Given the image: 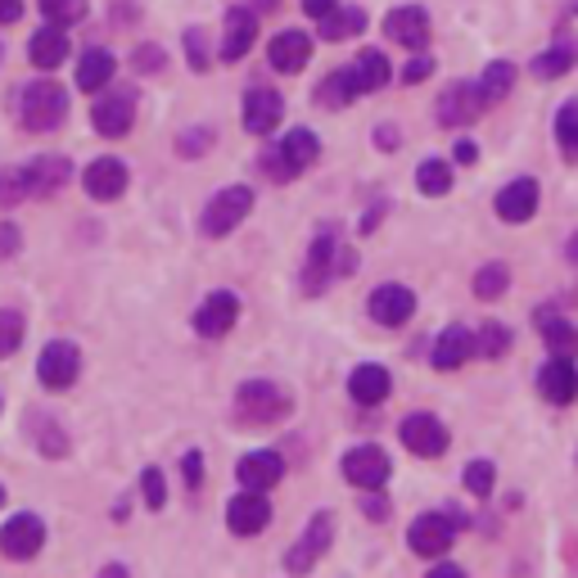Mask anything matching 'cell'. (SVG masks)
<instances>
[{"label":"cell","instance_id":"cell-39","mask_svg":"<svg viewBox=\"0 0 578 578\" xmlns=\"http://www.w3.org/2000/svg\"><path fill=\"white\" fill-rule=\"evenodd\" d=\"M511 290V271H506V262H489V267H479L475 271V294L489 303V298H502Z\"/></svg>","mask_w":578,"mask_h":578},{"label":"cell","instance_id":"cell-26","mask_svg":"<svg viewBox=\"0 0 578 578\" xmlns=\"http://www.w3.org/2000/svg\"><path fill=\"white\" fill-rule=\"evenodd\" d=\"M389 59H384V50H361L353 64H348V77H353V90L357 96H371V90H380V86H389Z\"/></svg>","mask_w":578,"mask_h":578},{"label":"cell","instance_id":"cell-21","mask_svg":"<svg viewBox=\"0 0 578 578\" xmlns=\"http://www.w3.org/2000/svg\"><path fill=\"white\" fill-rule=\"evenodd\" d=\"M90 123H96V132L100 136H127L132 132V123H136V104H132V96H104V100H96V109H90Z\"/></svg>","mask_w":578,"mask_h":578},{"label":"cell","instance_id":"cell-10","mask_svg":"<svg viewBox=\"0 0 578 578\" xmlns=\"http://www.w3.org/2000/svg\"><path fill=\"white\" fill-rule=\"evenodd\" d=\"M41 542H46V525L37 515H14V520L0 529V552L10 561H33L41 552Z\"/></svg>","mask_w":578,"mask_h":578},{"label":"cell","instance_id":"cell-40","mask_svg":"<svg viewBox=\"0 0 578 578\" xmlns=\"http://www.w3.org/2000/svg\"><path fill=\"white\" fill-rule=\"evenodd\" d=\"M41 14L59 27H73L86 19V0H41Z\"/></svg>","mask_w":578,"mask_h":578},{"label":"cell","instance_id":"cell-12","mask_svg":"<svg viewBox=\"0 0 578 578\" xmlns=\"http://www.w3.org/2000/svg\"><path fill=\"white\" fill-rule=\"evenodd\" d=\"M330 533H334V515H325V511L312 515V520H308V533H303V542L285 556V569H290V574H308V569L317 565V556L330 546Z\"/></svg>","mask_w":578,"mask_h":578},{"label":"cell","instance_id":"cell-3","mask_svg":"<svg viewBox=\"0 0 578 578\" xmlns=\"http://www.w3.org/2000/svg\"><path fill=\"white\" fill-rule=\"evenodd\" d=\"M235 411H239V420L271 425V420H281L290 411V393L281 384H271V380H249L235 393Z\"/></svg>","mask_w":578,"mask_h":578},{"label":"cell","instance_id":"cell-2","mask_svg":"<svg viewBox=\"0 0 578 578\" xmlns=\"http://www.w3.org/2000/svg\"><path fill=\"white\" fill-rule=\"evenodd\" d=\"M317 155H321V145H317V136L308 132V127H294L271 155H262V168L276 176V181H290V176H298L303 168H312L317 163Z\"/></svg>","mask_w":578,"mask_h":578},{"label":"cell","instance_id":"cell-37","mask_svg":"<svg viewBox=\"0 0 578 578\" xmlns=\"http://www.w3.org/2000/svg\"><path fill=\"white\" fill-rule=\"evenodd\" d=\"M475 353H479V357H489V361L506 357V353H511V330H506L502 321H483L479 334H475Z\"/></svg>","mask_w":578,"mask_h":578},{"label":"cell","instance_id":"cell-28","mask_svg":"<svg viewBox=\"0 0 578 578\" xmlns=\"http://www.w3.org/2000/svg\"><path fill=\"white\" fill-rule=\"evenodd\" d=\"M389 389H393V380H389L384 367H357L348 376V393H353V403H361V407H380L389 398Z\"/></svg>","mask_w":578,"mask_h":578},{"label":"cell","instance_id":"cell-59","mask_svg":"<svg viewBox=\"0 0 578 578\" xmlns=\"http://www.w3.org/2000/svg\"><path fill=\"white\" fill-rule=\"evenodd\" d=\"M574 10H578V0H574Z\"/></svg>","mask_w":578,"mask_h":578},{"label":"cell","instance_id":"cell-17","mask_svg":"<svg viewBox=\"0 0 578 578\" xmlns=\"http://www.w3.org/2000/svg\"><path fill=\"white\" fill-rule=\"evenodd\" d=\"M235 317H239V298L218 290L212 298H204V308L195 312V330L204 334V340H222V334L235 325Z\"/></svg>","mask_w":578,"mask_h":578},{"label":"cell","instance_id":"cell-7","mask_svg":"<svg viewBox=\"0 0 578 578\" xmlns=\"http://www.w3.org/2000/svg\"><path fill=\"white\" fill-rule=\"evenodd\" d=\"M403 447L407 452H416V456H425V462H430V456H443L447 452V425L439 420V416H430V411H416V416H407L403 420Z\"/></svg>","mask_w":578,"mask_h":578},{"label":"cell","instance_id":"cell-29","mask_svg":"<svg viewBox=\"0 0 578 578\" xmlns=\"http://www.w3.org/2000/svg\"><path fill=\"white\" fill-rule=\"evenodd\" d=\"M27 59H33L37 69H59L69 59V37H64V27L50 23L41 27V33L33 37V46H27Z\"/></svg>","mask_w":578,"mask_h":578},{"label":"cell","instance_id":"cell-20","mask_svg":"<svg viewBox=\"0 0 578 578\" xmlns=\"http://www.w3.org/2000/svg\"><path fill=\"white\" fill-rule=\"evenodd\" d=\"M82 186H86V195H90V199H100V204L123 199V190H127V168L118 163V159H96V163L86 168Z\"/></svg>","mask_w":578,"mask_h":578},{"label":"cell","instance_id":"cell-54","mask_svg":"<svg viewBox=\"0 0 578 578\" xmlns=\"http://www.w3.org/2000/svg\"><path fill=\"white\" fill-rule=\"evenodd\" d=\"M475 159H479L475 140H456V163H475Z\"/></svg>","mask_w":578,"mask_h":578},{"label":"cell","instance_id":"cell-8","mask_svg":"<svg viewBox=\"0 0 578 578\" xmlns=\"http://www.w3.org/2000/svg\"><path fill=\"white\" fill-rule=\"evenodd\" d=\"M37 376H41L46 389H69L82 376V353H77V344H64V340L46 344L41 357H37Z\"/></svg>","mask_w":578,"mask_h":578},{"label":"cell","instance_id":"cell-30","mask_svg":"<svg viewBox=\"0 0 578 578\" xmlns=\"http://www.w3.org/2000/svg\"><path fill=\"white\" fill-rule=\"evenodd\" d=\"M321 23V37L325 41H353V37H361L367 33V14H361L357 5H334L325 19H317Z\"/></svg>","mask_w":578,"mask_h":578},{"label":"cell","instance_id":"cell-5","mask_svg":"<svg viewBox=\"0 0 578 578\" xmlns=\"http://www.w3.org/2000/svg\"><path fill=\"white\" fill-rule=\"evenodd\" d=\"M389 470H393L389 452L376 447V443H361V447H353V452L344 456V479L353 483V489H361V493L384 489V483H389Z\"/></svg>","mask_w":578,"mask_h":578},{"label":"cell","instance_id":"cell-14","mask_svg":"<svg viewBox=\"0 0 578 578\" xmlns=\"http://www.w3.org/2000/svg\"><path fill=\"white\" fill-rule=\"evenodd\" d=\"M538 393L552 407H569L578 398V371H574V357H552L538 376Z\"/></svg>","mask_w":578,"mask_h":578},{"label":"cell","instance_id":"cell-33","mask_svg":"<svg viewBox=\"0 0 578 578\" xmlns=\"http://www.w3.org/2000/svg\"><path fill=\"white\" fill-rule=\"evenodd\" d=\"M113 69H118V59L109 50H86L82 64H77V86L82 90H104L113 82Z\"/></svg>","mask_w":578,"mask_h":578},{"label":"cell","instance_id":"cell-16","mask_svg":"<svg viewBox=\"0 0 578 578\" xmlns=\"http://www.w3.org/2000/svg\"><path fill=\"white\" fill-rule=\"evenodd\" d=\"M371 317L380 321V325H407L411 317H416V294L407 290V285H380L376 294H371Z\"/></svg>","mask_w":578,"mask_h":578},{"label":"cell","instance_id":"cell-18","mask_svg":"<svg viewBox=\"0 0 578 578\" xmlns=\"http://www.w3.org/2000/svg\"><path fill=\"white\" fill-rule=\"evenodd\" d=\"M267 59H271V69H276V73H298L312 59V37L298 33V27L276 33V37H271V46H267Z\"/></svg>","mask_w":578,"mask_h":578},{"label":"cell","instance_id":"cell-4","mask_svg":"<svg viewBox=\"0 0 578 578\" xmlns=\"http://www.w3.org/2000/svg\"><path fill=\"white\" fill-rule=\"evenodd\" d=\"M254 212V190L249 186H231V190H222L218 199H208V208H204V222H199V231L204 235H231L239 222H245Z\"/></svg>","mask_w":578,"mask_h":578},{"label":"cell","instance_id":"cell-51","mask_svg":"<svg viewBox=\"0 0 578 578\" xmlns=\"http://www.w3.org/2000/svg\"><path fill=\"white\" fill-rule=\"evenodd\" d=\"M204 140H208V132H186L176 140V149H181V155H204Z\"/></svg>","mask_w":578,"mask_h":578},{"label":"cell","instance_id":"cell-36","mask_svg":"<svg viewBox=\"0 0 578 578\" xmlns=\"http://www.w3.org/2000/svg\"><path fill=\"white\" fill-rule=\"evenodd\" d=\"M416 186H420V195H430V199L447 195V190H452V163H443V159H425V163L416 168Z\"/></svg>","mask_w":578,"mask_h":578},{"label":"cell","instance_id":"cell-45","mask_svg":"<svg viewBox=\"0 0 578 578\" xmlns=\"http://www.w3.org/2000/svg\"><path fill=\"white\" fill-rule=\"evenodd\" d=\"M132 64H136L140 73H155V69H163V50H159V46H136Z\"/></svg>","mask_w":578,"mask_h":578},{"label":"cell","instance_id":"cell-46","mask_svg":"<svg viewBox=\"0 0 578 578\" xmlns=\"http://www.w3.org/2000/svg\"><path fill=\"white\" fill-rule=\"evenodd\" d=\"M23 249V235L14 222H0V258H14Z\"/></svg>","mask_w":578,"mask_h":578},{"label":"cell","instance_id":"cell-41","mask_svg":"<svg viewBox=\"0 0 578 578\" xmlns=\"http://www.w3.org/2000/svg\"><path fill=\"white\" fill-rule=\"evenodd\" d=\"M493 483H497L493 462H470V466H466V489H470L475 497H489V493H493Z\"/></svg>","mask_w":578,"mask_h":578},{"label":"cell","instance_id":"cell-34","mask_svg":"<svg viewBox=\"0 0 578 578\" xmlns=\"http://www.w3.org/2000/svg\"><path fill=\"white\" fill-rule=\"evenodd\" d=\"M542 340L552 348V357H578V325H569L565 317H538Z\"/></svg>","mask_w":578,"mask_h":578},{"label":"cell","instance_id":"cell-19","mask_svg":"<svg viewBox=\"0 0 578 578\" xmlns=\"http://www.w3.org/2000/svg\"><path fill=\"white\" fill-rule=\"evenodd\" d=\"M281 96L271 86H254L249 96H245V132L254 136H267V132H276L281 127Z\"/></svg>","mask_w":578,"mask_h":578},{"label":"cell","instance_id":"cell-48","mask_svg":"<svg viewBox=\"0 0 578 578\" xmlns=\"http://www.w3.org/2000/svg\"><path fill=\"white\" fill-rule=\"evenodd\" d=\"M186 46H190V64H195V73H204V69H208V54H204V33H199V27H190V33H186Z\"/></svg>","mask_w":578,"mask_h":578},{"label":"cell","instance_id":"cell-11","mask_svg":"<svg viewBox=\"0 0 578 578\" xmlns=\"http://www.w3.org/2000/svg\"><path fill=\"white\" fill-rule=\"evenodd\" d=\"M538 181L533 176H515V181H506L502 186V195H497V218L502 222H511V226H520V222H529L533 212H538Z\"/></svg>","mask_w":578,"mask_h":578},{"label":"cell","instance_id":"cell-27","mask_svg":"<svg viewBox=\"0 0 578 578\" xmlns=\"http://www.w3.org/2000/svg\"><path fill=\"white\" fill-rule=\"evenodd\" d=\"M334 258H340V245H334V235H317L312 239V254H308V271H303V290L308 294H321L330 271H334Z\"/></svg>","mask_w":578,"mask_h":578},{"label":"cell","instance_id":"cell-1","mask_svg":"<svg viewBox=\"0 0 578 578\" xmlns=\"http://www.w3.org/2000/svg\"><path fill=\"white\" fill-rule=\"evenodd\" d=\"M64 113H69V90H64V86H54V82H33V86H23V96H19V118H23L27 132H54L59 123H64Z\"/></svg>","mask_w":578,"mask_h":578},{"label":"cell","instance_id":"cell-15","mask_svg":"<svg viewBox=\"0 0 578 578\" xmlns=\"http://www.w3.org/2000/svg\"><path fill=\"white\" fill-rule=\"evenodd\" d=\"M23 181H27V195H37V199L59 195V190H64L69 181H73V163L46 155V159H37V163H27V168H23Z\"/></svg>","mask_w":578,"mask_h":578},{"label":"cell","instance_id":"cell-23","mask_svg":"<svg viewBox=\"0 0 578 578\" xmlns=\"http://www.w3.org/2000/svg\"><path fill=\"white\" fill-rule=\"evenodd\" d=\"M235 475H239V483H245V489H258V493H267L271 483H281V475H285V462H281L276 452H249V456H239Z\"/></svg>","mask_w":578,"mask_h":578},{"label":"cell","instance_id":"cell-6","mask_svg":"<svg viewBox=\"0 0 578 578\" xmlns=\"http://www.w3.org/2000/svg\"><path fill=\"white\" fill-rule=\"evenodd\" d=\"M456 538V520L447 511H430V515H420V520H411L407 529V542H411V552L425 556V561H439L447 546Z\"/></svg>","mask_w":578,"mask_h":578},{"label":"cell","instance_id":"cell-9","mask_svg":"<svg viewBox=\"0 0 578 578\" xmlns=\"http://www.w3.org/2000/svg\"><path fill=\"white\" fill-rule=\"evenodd\" d=\"M483 109H489V104H483L479 86H470V82H452V86L443 90V96H439V123H443V127H470Z\"/></svg>","mask_w":578,"mask_h":578},{"label":"cell","instance_id":"cell-57","mask_svg":"<svg viewBox=\"0 0 578 578\" xmlns=\"http://www.w3.org/2000/svg\"><path fill=\"white\" fill-rule=\"evenodd\" d=\"M565 258H569V262H574V267H578V231H574V235H569V245H565Z\"/></svg>","mask_w":578,"mask_h":578},{"label":"cell","instance_id":"cell-56","mask_svg":"<svg viewBox=\"0 0 578 578\" xmlns=\"http://www.w3.org/2000/svg\"><path fill=\"white\" fill-rule=\"evenodd\" d=\"M434 578H462V569H456V565H434Z\"/></svg>","mask_w":578,"mask_h":578},{"label":"cell","instance_id":"cell-35","mask_svg":"<svg viewBox=\"0 0 578 578\" xmlns=\"http://www.w3.org/2000/svg\"><path fill=\"white\" fill-rule=\"evenodd\" d=\"M556 145L569 163H578V96L556 109Z\"/></svg>","mask_w":578,"mask_h":578},{"label":"cell","instance_id":"cell-53","mask_svg":"<svg viewBox=\"0 0 578 578\" xmlns=\"http://www.w3.org/2000/svg\"><path fill=\"white\" fill-rule=\"evenodd\" d=\"M23 0H0V23H19Z\"/></svg>","mask_w":578,"mask_h":578},{"label":"cell","instance_id":"cell-49","mask_svg":"<svg viewBox=\"0 0 578 578\" xmlns=\"http://www.w3.org/2000/svg\"><path fill=\"white\" fill-rule=\"evenodd\" d=\"M186 483H190V489L204 483V456L199 452H186Z\"/></svg>","mask_w":578,"mask_h":578},{"label":"cell","instance_id":"cell-13","mask_svg":"<svg viewBox=\"0 0 578 578\" xmlns=\"http://www.w3.org/2000/svg\"><path fill=\"white\" fill-rule=\"evenodd\" d=\"M267 520H271V502H267L258 489H245V493H239V497L226 506V525H231V533H239V538L262 533Z\"/></svg>","mask_w":578,"mask_h":578},{"label":"cell","instance_id":"cell-44","mask_svg":"<svg viewBox=\"0 0 578 578\" xmlns=\"http://www.w3.org/2000/svg\"><path fill=\"white\" fill-rule=\"evenodd\" d=\"M23 344V317L19 312H0V357H10Z\"/></svg>","mask_w":578,"mask_h":578},{"label":"cell","instance_id":"cell-25","mask_svg":"<svg viewBox=\"0 0 578 578\" xmlns=\"http://www.w3.org/2000/svg\"><path fill=\"white\" fill-rule=\"evenodd\" d=\"M254 37H258V19H254V10H231L226 14V33H222V59H245L249 50H254Z\"/></svg>","mask_w":578,"mask_h":578},{"label":"cell","instance_id":"cell-31","mask_svg":"<svg viewBox=\"0 0 578 578\" xmlns=\"http://www.w3.org/2000/svg\"><path fill=\"white\" fill-rule=\"evenodd\" d=\"M574 64H578V46L565 37V41H556L552 50H542L533 64H529V73H533L538 82H552V77H565Z\"/></svg>","mask_w":578,"mask_h":578},{"label":"cell","instance_id":"cell-32","mask_svg":"<svg viewBox=\"0 0 578 578\" xmlns=\"http://www.w3.org/2000/svg\"><path fill=\"white\" fill-rule=\"evenodd\" d=\"M515 77H520V69H515L511 59H493V64L483 69V77H479V96H483V104L506 100V96H511V86H515Z\"/></svg>","mask_w":578,"mask_h":578},{"label":"cell","instance_id":"cell-55","mask_svg":"<svg viewBox=\"0 0 578 578\" xmlns=\"http://www.w3.org/2000/svg\"><path fill=\"white\" fill-rule=\"evenodd\" d=\"M376 140H380V149H398V132H393V127H380Z\"/></svg>","mask_w":578,"mask_h":578},{"label":"cell","instance_id":"cell-42","mask_svg":"<svg viewBox=\"0 0 578 578\" xmlns=\"http://www.w3.org/2000/svg\"><path fill=\"white\" fill-rule=\"evenodd\" d=\"M27 195V181H23V168H0V208H10Z\"/></svg>","mask_w":578,"mask_h":578},{"label":"cell","instance_id":"cell-43","mask_svg":"<svg viewBox=\"0 0 578 578\" xmlns=\"http://www.w3.org/2000/svg\"><path fill=\"white\" fill-rule=\"evenodd\" d=\"M140 493H145V506H149V511H163V502H168V489H163V470H155V466H145V479H140Z\"/></svg>","mask_w":578,"mask_h":578},{"label":"cell","instance_id":"cell-38","mask_svg":"<svg viewBox=\"0 0 578 578\" xmlns=\"http://www.w3.org/2000/svg\"><path fill=\"white\" fill-rule=\"evenodd\" d=\"M317 100L325 104V109H344L348 100H357V90H353V77H348V69H334L321 86H317Z\"/></svg>","mask_w":578,"mask_h":578},{"label":"cell","instance_id":"cell-50","mask_svg":"<svg viewBox=\"0 0 578 578\" xmlns=\"http://www.w3.org/2000/svg\"><path fill=\"white\" fill-rule=\"evenodd\" d=\"M361 511H367V515H371V520H389V497H380V493L371 489V497H367V502H361Z\"/></svg>","mask_w":578,"mask_h":578},{"label":"cell","instance_id":"cell-24","mask_svg":"<svg viewBox=\"0 0 578 578\" xmlns=\"http://www.w3.org/2000/svg\"><path fill=\"white\" fill-rule=\"evenodd\" d=\"M470 357H475V334H470L466 325H447L439 340H434V367H439V371L466 367Z\"/></svg>","mask_w":578,"mask_h":578},{"label":"cell","instance_id":"cell-58","mask_svg":"<svg viewBox=\"0 0 578 578\" xmlns=\"http://www.w3.org/2000/svg\"><path fill=\"white\" fill-rule=\"evenodd\" d=\"M0 506H5V489H0Z\"/></svg>","mask_w":578,"mask_h":578},{"label":"cell","instance_id":"cell-52","mask_svg":"<svg viewBox=\"0 0 578 578\" xmlns=\"http://www.w3.org/2000/svg\"><path fill=\"white\" fill-rule=\"evenodd\" d=\"M334 5H340V0H303V10H308L312 19H325Z\"/></svg>","mask_w":578,"mask_h":578},{"label":"cell","instance_id":"cell-47","mask_svg":"<svg viewBox=\"0 0 578 578\" xmlns=\"http://www.w3.org/2000/svg\"><path fill=\"white\" fill-rule=\"evenodd\" d=\"M430 73H434V59H425V54H416V59H411V64L403 69V82H407V86H416V82H425V77H430Z\"/></svg>","mask_w":578,"mask_h":578},{"label":"cell","instance_id":"cell-22","mask_svg":"<svg viewBox=\"0 0 578 578\" xmlns=\"http://www.w3.org/2000/svg\"><path fill=\"white\" fill-rule=\"evenodd\" d=\"M384 33L407 50H420L425 41H430V14H425L420 5H403V10H393L384 19Z\"/></svg>","mask_w":578,"mask_h":578}]
</instances>
